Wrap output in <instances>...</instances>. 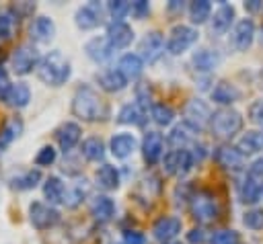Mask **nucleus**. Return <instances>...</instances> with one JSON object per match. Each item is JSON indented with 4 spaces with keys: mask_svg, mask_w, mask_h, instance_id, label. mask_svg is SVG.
<instances>
[{
    "mask_svg": "<svg viewBox=\"0 0 263 244\" xmlns=\"http://www.w3.org/2000/svg\"><path fill=\"white\" fill-rule=\"evenodd\" d=\"M72 113L82 121H103L109 117V107L90 84H82L74 92Z\"/></svg>",
    "mask_w": 263,
    "mask_h": 244,
    "instance_id": "nucleus-1",
    "label": "nucleus"
},
{
    "mask_svg": "<svg viewBox=\"0 0 263 244\" xmlns=\"http://www.w3.org/2000/svg\"><path fill=\"white\" fill-rule=\"evenodd\" d=\"M70 74H72L70 62L64 57L62 51H49L37 64V76L47 86H62V84H66Z\"/></svg>",
    "mask_w": 263,
    "mask_h": 244,
    "instance_id": "nucleus-2",
    "label": "nucleus"
},
{
    "mask_svg": "<svg viewBox=\"0 0 263 244\" xmlns=\"http://www.w3.org/2000/svg\"><path fill=\"white\" fill-rule=\"evenodd\" d=\"M189 211H191V217H193L195 221L203 223V226L218 221L220 215H222L218 197H216L212 191H205V189H199V191L191 193Z\"/></svg>",
    "mask_w": 263,
    "mask_h": 244,
    "instance_id": "nucleus-3",
    "label": "nucleus"
},
{
    "mask_svg": "<svg viewBox=\"0 0 263 244\" xmlns=\"http://www.w3.org/2000/svg\"><path fill=\"white\" fill-rule=\"evenodd\" d=\"M210 129L220 139H230L242 129V115L230 107H222L212 113Z\"/></svg>",
    "mask_w": 263,
    "mask_h": 244,
    "instance_id": "nucleus-4",
    "label": "nucleus"
},
{
    "mask_svg": "<svg viewBox=\"0 0 263 244\" xmlns=\"http://www.w3.org/2000/svg\"><path fill=\"white\" fill-rule=\"evenodd\" d=\"M160 193H162L160 176H156V174H144V176L136 182V187H134V191H132V197H134V201L140 203L142 207H152V205L156 203V199L160 197Z\"/></svg>",
    "mask_w": 263,
    "mask_h": 244,
    "instance_id": "nucleus-5",
    "label": "nucleus"
},
{
    "mask_svg": "<svg viewBox=\"0 0 263 244\" xmlns=\"http://www.w3.org/2000/svg\"><path fill=\"white\" fill-rule=\"evenodd\" d=\"M197 37H199V33H197L193 27H189V25H177V27H173L171 33H168L166 49H168V53H173V55H181L183 51H187L189 47L195 45Z\"/></svg>",
    "mask_w": 263,
    "mask_h": 244,
    "instance_id": "nucleus-6",
    "label": "nucleus"
},
{
    "mask_svg": "<svg viewBox=\"0 0 263 244\" xmlns=\"http://www.w3.org/2000/svg\"><path fill=\"white\" fill-rule=\"evenodd\" d=\"M62 219L60 211L49 205V203H41V201H33L29 205V221L33 223V228L37 230H49L53 226H58Z\"/></svg>",
    "mask_w": 263,
    "mask_h": 244,
    "instance_id": "nucleus-7",
    "label": "nucleus"
},
{
    "mask_svg": "<svg viewBox=\"0 0 263 244\" xmlns=\"http://www.w3.org/2000/svg\"><path fill=\"white\" fill-rule=\"evenodd\" d=\"M193 154L191 150L187 148H175L171 152L164 154V160H162V168L166 174H173V176H183L191 170L193 166Z\"/></svg>",
    "mask_w": 263,
    "mask_h": 244,
    "instance_id": "nucleus-8",
    "label": "nucleus"
},
{
    "mask_svg": "<svg viewBox=\"0 0 263 244\" xmlns=\"http://www.w3.org/2000/svg\"><path fill=\"white\" fill-rule=\"evenodd\" d=\"M183 115H185L183 121H185L189 127H193L195 131L203 129V127L210 123V119H212V111H210V107H208L203 100H199V98H191V100L185 105Z\"/></svg>",
    "mask_w": 263,
    "mask_h": 244,
    "instance_id": "nucleus-9",
    "label": "nucleus"
},
{
    "mask_svg": "<svg viewBox=\"0 0 263 244\" xmlns=\"http://www.w3.org/2000/svg\"><path fill=\"white\" fill-rule=\"evenodd\" d=\"M181 228H183V221L177 215H162V217H158L154 221L152 234H154L156 240H160L162 244H166V242H173L181 234Z\"/></svg>",
    "mask_w": 263,
    "mask_h": 244,
    "instance_id": "nucleus-10",
    "label": "nucleus"
},
{
    "mask_svg": "<svg viewBox=\"0 0 263 244\" xmlns=\"http://www.w3.org/2000/svg\"><path fill=\"white\" fill-rule=\"evenodd\" d=\"M255 39V23L251 18H242L234 25L232 33H230V45L236 51H247L253 45Z\"/></svg>",
    "mask_w": 263,
    "mask_h": 244,
    "instance_id": "nucleus-11",
    "label": "nucleus"
},
{
    "mask_svg": "<svg viewBox=\"0 0 263 244\" xmlns=\"http://www.w3.org/2000/svg\"><path fill=\"white\" fill-rule=\"evenodd\" d=\"M214 160L228 172H238L245 168V156L228 144H222L214 150Z\"/></svg>",
    "mask_w": 263,
    "mask_h": 244,
    "instance_id": "nucleus-12",
    "label": "nucleus"
},
{
    "mask_svg": "<svg viewBox=\"0 0 263 244\" xmlns=\"http://www.w3.org/2000/svg\"><path fill=\"white\" fill-rule=\"evenodd\" d=\"M10 62H12V70L16 74L25 76V74H31L33 72V68L39 64V57H37L35 47H31V45L25 43V45H21V47L14 49Z\"/></svg>",
    "mask_w": 263,
    "mask_h": 244,
    "instance_id": "nucleus-13",
    "label": "nucleus"
},
{
    "mask_svg": "<svg viewBox=\"0 0 263 244\" xmlns=\"http://www.w3.org/2000/svg\"><path fill=\"white\" fill-rule=\"evenodd\" d=\"M105 37H107L109 45L113 47V51L115 49H125L134 41V29L123 21H113V23H109Z\"/></svg>",
    "mask_w": 263,
    "mask_h": 244,
    "instance_id": "nucleus-14",
    "label": "nucleus"
},
{
    "mask_svg": "<svg viewBox=\"0 0 263 244\" xmlns=\"http://www.w3.org/2000/svg\"><path fill=\"white\" fill-rule=\"evenodd\" d=\"M164 53V37L158 31H150L140 41V57L144 62H156Z\"/></svg>",
    "mask_w": 263,
    "mask_h": 244,
    "instance_id": "nucleus-15",
    "label": "nucleus"
},
{
    "mask_svg": "<svg viewBox=\"0 0 263 244\" xmlns=\"http://www.w3.org/2000/svg\"><path fill=\"white\" fill-rule=\"evenodd\" d=\"M164 154V137L162 133L158 131H148L144 135V141H142V156L146 160V164H156Z\"/></svg>",
    "mask_w": 263,
    "mask_h": 244,
    "instance_id": "nucleus-16",
    "label": "nucleus"
},
{
    "mask_svg": "<svg viewBox=\"0 0 263 244\" xmlns=\"http://www.w3.org/2000/svg\"><path fill=\"white\" fill-rule=\"evenodd\" d=\"M101 16H103L101 6H99L97 2H90V4H84V6H80V8L76 10L74 23H76L78 29L88 31V29H95V27L101 25V21H103Z\"/></svg>",
    "mask_w": 263,
    "mask_h": 244,
    "instance_id": "nucleus-17",
    "label": "nucleus"
},
{
    "mask_svg": "<svg viewBox=\"0 0 263 244\" xmlns=\"http://www.w3.org/2000/svg\"><path fill=\"white\" fill-rule=\"evenodd\" d=\"M136 148H138V139H136V135L134 133H115L113 137H111V141H109V150H111V154L115 156V158H127V156H132L134 152H136Z\"/></svg>",
    "mask_w": 263,
    "mask_h": 244,
    "instance_id": "nucleus-18",
    "label": "nucleus"
},
{
    "mask_svg": "<svg viewBox=\"0 0 263 244\" xmlns=\"http://www.w3.org/2000/svg\"><path fill=\"white\" fill-rule=\"evenodd\" d=\"M29 35L35 43H49L55 35V25L49 16H37L29 27Z\"/></svg>",
    "mask_w": 263,
    "mask_h": 244,
    "instance_id": "nucleus-19",
    "label": "nucleus"
},
{
    "mask_svg": "<svg viewBox=\"0 0 263 244\" xmlns=\"http://www.w3.org/2000/svg\"><path fill=\"white\" fill-rule=\"evenodd\" d=\"M80 133H82V129H80L78 123L66 121V123H62V125L58 127L55 139H58V144H60V148H62L64 152H70V150L80 141Z\"/></svg>",
    "mask_w": 263,
    "mask_h": 244,
    "instance_id": "nucleus-20",
    "label": "nucleus"
},
{
    "mask_svg": "<svg viewBox=\"0 0 263 244\" xmlns=\"http://www.w3.org/2000/svg\"><path fill=\"white\" fill-rule=\"evenodd\" d=\"M84 51H86V55H88L92 62H97V64H103V62H107V59L113 55V47L109 45L107 37H95V39L86 41Z\"/></svg>",
    "mask_w": 263,
    "mask_h": 244,
    "instance_id": "nucleus-21",
    "label": "nucleus"
},
{
    "mask_svg": "<svg viewBox=\"0 0 263 244\" xmlns=\"http://www.w3.org/2000/svg\"><path fill=\"white\" fill-rule=\"evenodd\" d=\"M90 213H92V217H95L99 223H107V221L113 219V215H115V203H113V199L107 197V195L95 197L92 203H90Z\"/></svg>",
    "mask_w": 263,
    "mask_h": 244,
    "instance_id": "nucleus-22",
    "label": "nucleus"
},
{
    "mask_svg": "<svg viewBox=\"0 0 263 244\" xmlns=\"http://www.w3.org/2000/svg\"><path fill=\"white\" fill-rule=\"evenodd\" d=\"M232 21H234V6L232 4H220V8L212 16V33H216V35L228 33Z\"/></svg>",
    "mask_w": 263,
    "mask_h": 244,
    "instance_id": "nucleus-23",
    "label": "nucleus"
},
{
    "mask_svg": "<svg viewBox=\"0 0 263 244\" xmlns=\"http://www.w3.org/2000/svg\"><path fill=\"white\" fill-rule=\"evenodd\" d=\"M97 82L99 86L105 90V92H119L127 86V78L115 68V70H105L97 76Z\"/></svg>",
    "mask_w": 263,
    "mask_h": 244,
    "instance_id": "nucleus-24",
    "label": "nucleus"
},
{
    "mask_svg": "<svg viewBox=\"0 0 263 244\" xmlns=\"http://www.w3.org/2000/svg\"><path fill=\"white\" fill-rule=\"evenodd\" d=\"M240 98V90L228 82V80H220L214 88H212V100L218 105H232Z\"/></svg>",
    "mask_w": 263,
    "mask_h": 244,
    "instance_id": "nucleus-25",
    "label": "nucleus"
},
{
    "mask_svg": "<svg viewBox=\"0 0 263 244\" xmlns=\"http://www.w3.org/2000/svg\"><path fill=\"white\" fill-rule=\"evenodd\" d=\"M236 150L242 156L263 152V129H253V131L242 133V137L236 141Z\"/></svg>",
    "mask_w": 263,
    "mask_h": 244,
    "instance_id": "nucleus-26",
    "label": "nucleus"
},
{
    "mask_svg": "<svg viewBox=\"0 0 263 244\" xmlns=\"http://www.w3.org/2000/svg\"><path fill=\"white\" fill-rule=\"evenodd\" d=\"M95 180H97V187L103 189V191H115L119 187V172L115 166L111 164H101L95 172Z\"/></svg>",
    "mask_w": 263,
    "mask_h": 244,
    "instance_id": "nucleus-27",
    "label": "nucleus"
},
{
    "mask_svg": "<svg viewBox=\"0 0 263 244\" xmlns=\"http://www.w3.org/2000/svg\"><path fill=\"white\" fill-rule=\"evenodd\" d=\"M263 195V178H257V176H247L240 185V201L242 203H249V205H255Z\"/></svg>",
    "mask_w": 263,
    "mask_h": 244,
    "instance_id": "nucleus-28",
    "label": "nucleus"
},
{
    "mask_svg": "<svg viewBox=\"0 0 263 244\" xmlns=\"http://www.w3.org/2000/svg\"><path fill=\"white\" fill-rule=\"evenodd\" d=\"M117 70L129 80V78H138L144 70V59L140 57V53H125L121 55L119 64H117Z\"/></svg>",
    "mask_w": 263,
    "mask_h": 244,
    "instance_id": "nucleus-29",
    "label": "nucleus"
},
{
    "mask_svg": "<svg viewBox=\"0 0 263 244\" xmlns=\"http://www.w3.org/2000/svg\"><path fill=\"white\" fill-rule=\"evenodd\" d=\"M4 100H6L10 107H14V109H23V107H27L29 100H31V88H29L25 82L10 84V88H8Z\"/></svg>",
    "mask_w": 263,
    "mask_h": 244,
    "instance_id": "nucleus-30",
    "label": "nucleus"
},
{
    "mask_svg": "<svg viewBox=\"0 0 263 244\" xmlns=\"http://www.w3.org/2000/svg\"><path fill=\"white\" fill-rule=\"evenodd\" d=\"M66 185L58 178V176H49L45 182H43V195L45 199L49 201V205H58V203H64L66 199Z\"/></svg>",
    "mask_w": 263,
    "mask_h": 244,
    "instance_id": "nucleus-31",
    "label": "nucleus"
},
{
    "mask_svg": "<svg viewBox=\"0 0 263 244\" xmlns=\"http://www.w3.org/2000/svg\"><path fill=\"white\" fill-rule=\"evenodd\" d=\"M144 109L138 103H127L119 109L117 113V121L123 125H142L144 123Z\"/></svg>",
    "mask_w": 263,
    "mask_h": 244,
    "instance_id": "nucleus-32",
    "label": "nucleus"
},
{
    "mask_svg": "<svg viewBox=\"0 0 263 244\" xmlns=\"http://www.w3.org/2000/svg\"><path fill=\"white\" fill-rule=\"evenodd\" d=\"M23 133V121L18 117H12L4 123V127L0 129V152H4L18 135Z\"/></svg>",
    "mask_w": 263,
    "mask_h": 244,
    "instance_id": "nucleus-33",
    "label": "nucleus"
},
{
    "mask_svg": "<svg viewBox=\"0 0 263 244\" xmlns=\"http://www.w3.org/2000/svg\"><path fill=\"white\" fill-rule=\"evenodd\" d=\"M191 62H193L197 72H210L220 64V55L216 51H212V49H197L193 53Z\"/></svg>",
    "mask_w": 263,
    "mask_h": 244,
    "instance_id": "nucleus-34",
    "label": "nucleus"
},
{
    "mask_svg": "<svg viewBox=\"0 0 263 244\" xmlns=\"http://www.w3.org/2000/svg\"><path fill=\"white\" fill-rule=\"evenodd\" d=\"M80 152H82V156H84L86 160H90V162H99V160L105 158V144H103L101 137L90 135V137H86V139L82 141Z\"/></svg>",
    "mask_w": 263,
    "mask_h": 244,
    "instance_id": "nucleus-35",
    "label": "nucleus"
},
{
    "mask_svg": "<svg viewBox=\"0 0 263 244\" xmlns=\"http://www.w3.org/2000/svg\"><path fill=\"white\" fill-rule=\"evenodd\" d=\"M16 23H18V16L12 8H0V41L12 39L16 31Z\"/></svg>",
    "mask_w": 263,
    "mask_h": 244,
    "instance_id": "nucleus-36",
    "label": "nucleus"
},
{
    "mask_svg": "<svg viewBox=\"0 0 263 244\" xmlns=\"http://www.w3.org/2000/svg\"><path fill=\"white\" fill-rule=\"evenodd\" d=\"M197 131L193 129V127H189L185 121L183 123H179L177 127H173V131H171V135H168V141L171 144H175L177 148H185L191 139H193V135H195Z\"/></svg>",
    "mask_w": 263,
    "mask_h": 244,
    "instance_id": "nucleus-37",
    "label": "nucleus"
},
{
    "mask_svg": "<svg viewBox=\"0 0 263 244\" xmlns=\"http://www.w3.org/2000/svg\"><path fill=\"white\" fill-rule=\"evenodd\" d=\"M41 180V172L35 168H29V170H25V172H21L18 176H14L10 182H12V187L14 189H18V191H27V189H33V187H37V182Z\"/></svg>",
    "mask_w": 263,
    "mask_h": 244,
    "instance_id": "nucleus-38",
    "label": "nucleus"
},
{
    "mask_svg": "<svg viewBox=\"0 0 263 244\" xmlns=\"http://www.w3.org/2000/svg\"><path fill=\"white\" fill-rule=\"evenodd\" d=\"M150 115H152V121H154L156 125H160V127L171 125L173 119H175V111H173L168 105H164V103H156V105H152Z\"/></svg>",
    "mask_w": 263,
    "mask_h": 244,
    "instance_id": "nucleus-39",
    "label": "nucleus"
},
{
    "mask_svg": "<svg viewBox=\"0 0 263 244\" xmlns=\"http://www.w3.org/2000/svg\"><path fill=\"white\" fill-rule=\"evenodd\" d=\"M210 12H212V4L208 0H195L189 4V16H191V23L195 25H201L210 18Z\"/></svg>",
    "mask_w": 263,
    "mask_h": 244,
    "instance_id": "nucleus-40",
    "label": "nucleus"
},
{
    "mask_svg": "<svg viewBox=\"0 0 263 244\" xmlns=\"http://www.w3.org/2000/svg\"><path fill=\"white\" fill-rule=\"evenodd\" d=\"M210 244H240V236L236 230H218L212 234Z\"/></svg>",
    "mask_w": 263,
    "mask_h": 244,
    "instance_id": "nucleus-41",
    "label": "nucleus"
},
{
    "mask_svg": "<svg viewBox=\"0 0 263 244\" xmlns=\"http://www.w3.org/2000/svg\"><path fill=\"white\" fill-rule=\"evenodd\" d=\"M107 10H109V14L113 16V21H121V18L132 10V4L125 2V0H113V2L107 4Z\"/></svg>",
    "mask_w": 263,
    "mask_h": 244,
    "instance_id": "nucleus-42",
    "label": "nucleus"
},
{
    "mask_svg": "<svg viewBox=\"0 0 263 244\" xmlns=\"http://www.w3.org/2000/svg\"><path fill=\"white\" fill-rule=\"evenodd\" d=\"M55 158H58L55 148H53V146H43V148L37 152V156H35V164H37V166H51V164L55 162Z\"/></svg>",
    "mask_w": 263,
    "mask_h": 244,
    "instance_id": "nucleus-43",
    "label": "nucleus"
},
{
    "mask_svg": "<svg viewBox=\"0 0 263 244\" xmlns=\"http://www.w3.org/2000/svg\"><path fill=\"white\" fill-rule=\"evenodd\" d=\"M245 226L251 228V230H263V209L255 207V209H249L242 217Z\"/></svg>",
    "mask_w": 263,
    "mask_h": 244,
    "instance_id": "nucleus-44",
    "label": "nucleus"
},
{
    "mask_svg": "<svg viewBox=\"0 0 263 244\" xmlns=\"http://www.w3.org/2000/svg\"><path fill=\"white\" fill-rule=\"evenodd\" d=\"M249 119L255 125L263 127V98H257V100L251 103V107H249Z\"/></svg>",
    "mask_w": 263,
    "mask_h": 244,
    "instance_id": "nucleus-45",
    "label": "nucleus"
},
{
    "mask_svg": "<svg viewBox=\"0 0 263 244\" xmlns=\"http://www.w3.org/2000/svg\"><path fill=\"white\" fill-rule=\"evenodd\" d=\"M123 244H146V236L138 230H125L123 232Z\"/></svg>",
    "mask_w": 263,
    "mask_h": 244,
    "instance_id": "nucleus-46",
    "label": "nucleus"
},
{
    "mask_svg": "<svg viewBox=\"0 0 263 244\" xmlns=\"http://www.w3.org/2000/svg\"><path fill=\"white\" fill-rule=\"evenodd\" d=\"M136 18H144V16H148V12H150V4L146 2V0H138V2H132V10H129Z\"/></svg>",
    "mask_w": 263,
    "mask_h": 244,
    "instance_id": "nucleus-47",
    "label": "nucleus"
},
{
    "mask_svg": "<svg viewBox=\"0 0 263 244\" xmlns=\"http://www.w3.org/2000/svg\"><path fill=\"white\" fill-rule=\"evenodd\" d=\"M8 88H10V80H8V74H6V70L0 66V100H4V98H6V92H8Z\"/></svg>",
    "mask_w": 263,
    "mask_h": 244,
    "instance_id": "nucleus-48",
    "label": "nucleus"
},
{
    "mask_svg": "<svg viewBox=\"0 0 263 244\" xmlns=\"http://www.w3.org/2000/svg\"><path fill=\"white\" fill-rule=\"evenodd\" d=\"M203 238H205V234H203V230H201V228H193V230L187 234V240H189L191 244H201V242H203Z\"/></svg>",
    "mask_w": 263,
    "mask_h": 244,
    "instance_id": "nucleus-49",
    "label": "nucleus"
},
{
    "mask_svg": "<svg viewBox=\"0 0 263 244\" xmlns=\"http://www.w3.org/2000/svg\"><path fill=\"white\" fill-rule=\"evenodd\" d=\"M251 176H257V178H263V156L257 158L253 164H251V170H249Z\"/></svg>",
    "mask_w": 263,
    "mask_h": 244,
    "instance_id": "nucleus-50",
    "label": "nucleus"
},
{
    "mask_svg": "<svg viewBox=\"0 0 263 244\" xmlns=\"http://www.w3.org/2000/svg\"><path fill=\"white\" fill-rule=\"evenodd\" d=\"M261 2L259 0H251V2H245V8L249 10V12H257V10H261Z\"/></svg>",
    "mask_w": 263,
    "mask_h": 244,
    "instance_id": "nucleus-51",
    "label": "nucleus"
},
{
    "mask_svg": "<svg viewBox=\"0 0 263 244\" xmlns=\"http://www.w3.org/2000/svg\"><path fill=\"white\" fill-rule=\"evenodd\" d=\"M259 82H261V86H263V70H261V74H259Z\"/></svg>",
    "mask_w": 263,
    "mask_h": 244,
    "instance_id": "nucleus-52",
    "label": "nucleus"
},
{
    "mask_svg": "<svg viewBox=\"0 0 263 244\" xmlns=\"http://www.w3.org/2000/svg\"><path fill=\"white\" fill-rule=\"evenodd\" d=\"M166 244H179V242H166Z\"/></svg>",
    "mask_w": 263,
    "mask_h": 244,
    "instance_id": "nucleus-53",
    "label": "nucleus"
},
{
    "mask_svg": "<svg viewBox=\"0 0 263 244\" xmlns=\"http://www.w3.org/2000/svg\"><path fill=\"white\" fill-rule=\"evenodd\" d=\"M113 244H115V242H113Z\"/></svg>",
    "mask_w": 263,
    "mask_h": 244,
    "instance_id": "nucleus-54",
    "label": "nucleus"
}]
</instances>
